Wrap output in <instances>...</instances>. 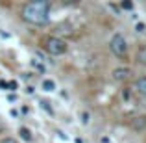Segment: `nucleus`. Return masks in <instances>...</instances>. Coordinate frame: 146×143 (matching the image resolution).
I'll use <instances>...</instances> for the list:
<instances>
[{
  "mask_svg": "<svg viewBox=\"0 0 146 143\" xmlns=\"http://www.w3.org/2000/svg\"><path fill=\"white\" fill-rule=\"evenodd\" d=\"M48 2L37 0V2H30L22 9V17L24 21L32 22V24H44L48 21Z\"/></svg>",
  "mask_w": 146,
  "mask_h": 143,
  "instance_id": "obj_1",
  "label": "nucleus"
},
{
  "mask_svg": "<svg viewBox=\"0 0 146 143\" xmlns=\"http://www.w3.org/2000/svg\"><path fill=\"white\" fill-rule=\"evenodd\" d=\"M44 48L52 56H63L67 52V43L63 39H59V37H46L44 39Z\"/></svg>",
  "mask_w": 146,
  "mask_h": 143,
  "instance_id": "obj_2",
  "label": "nucleus"
},
{
  "mask_svg": "<svg viewBox=\"0 0 146 143\" xmlns=\"http://www.w3.org/2000/svg\"><path fill=\"white\" fill-rule=\"evenodd\" d=\"M109 50H111V52H113L117 58H124L126 52H128V43H126L124 36L117 34V36L111 37V41H109Z\"/></svg>",
  "mask_w": 146,
  "mask_h": 143,
  "instance_id": "obj_3",
  "label": "nucleus"
},
{
  "mask_svg": "<svg viewBox=\"0 0 146 143\" xmlns=\"http://www.w3.org/2000/svg\"><path fill=\"white\" fill-rule=\"evenodd\" d=\"M129 75H131V71H129L128 67H117L113 71V78L117 80V82H124L126 78H129Z\"/></svg>",
  "mask_w": 146,
  "mask_h": 143,
  "instance_id": "obj_4",
  "label": "nucleus"
},
{
  "mask_svg": "<svg viewBox=\"0 0 146 143\" xmlns=\"http://www.w3.org/2000/svg\"><path fill=\"white\" fill-rule=\"evenodd\" d=\"M131 128L133 130H144L146 128V117H135V119H131Z\"/></svg>",
  "mask_w": 146,
  "mask_h": 143,
  "instance_id": "obj_5",
  "label": "nucleus"
},
{
  "mask_svg": "<svg viewBox=\"0 0 146 143\" xmlns=\"http://www.w3.org/2000/svg\"><path fill=\"white\" fill-rule=\"evenodd\" d=\"M137 91H139L141 95H146V76L137 80Z\"/></svg>",
  "mask_w": 146,
  "mask_h": 143,
  "instance_id": "obj_6",
  "label": "nucleus"
},
{
  "mask_svg": "<svg viewBox=\"0 0 146 143\" xmlns=\"http://www.w3.org/2000/svg\"><path fill=\"white\" fill-rule=\"evenodd\" d=\"M43 89H44V91H54V89H56V84H54V80H43Z\"/></svg>",
  "mask_w": 146,
  "mask_h": 143,
  "instance_id": "obj_7",
  "label": "nucleus"
},
{
  "mask_svg": "<svg viewBox=\"0 0 146 143\" xmlns=\"http://www.w3.org/2000/svg\"><path fill=\"white\" fill-rule=\"evenodd\" d=\"M21 138H22V140H26V141H32L33 140L32 132H30L28 128H21Z\"/></svg>",
  "mask_w": 146,
  "mask_h": 143,
  "instance_id": "obj_8",
  "label": "nucleus"
},
{
  "mask_svg": "<svg viewBox=\"0 0 146 143\" xmlns=\"http://www.w3.org/2000/svg\"><path fill=\"white\" fill-rule=\"evenodd\" d=\"M122 9H133V2H122Z\"/></svg>",
  "mask_w": 146,
  "mask_h": 143,
  "instance_id": "obj_9",
  "label": "nucleus"
},
{
  "mask_svg": "<svg viewBox=\"0 0 146 143\" xmlns=\"http://www.w3.org/2000/svg\"><path fill=\"white\" fill-rule=\"evenodd\" d=\"M0 143H17V141H15L13 138H4V140L0 141Z\"/></svg>",
  "mask_w": 146,
  "mask_h": 143,
  "instance_id": "obj_10",
  "label": "nucleus"
},
{
  "mask_svg": "<svg viewBox=\"0 0 146 143\" xmlns=\"http://www.w3.org/2000/svg\"><path fill=\"white\" fill-rule=\"evenodd\" d=\"M82 117H83V119H82V121H83V123H89V113H83V115H82Z\"/></svg>",
  "mask_w": 146,
  "mask_h": 143,
  "instance_id": "obj_11",
  "label": "nucleus"
}]
</instances>
